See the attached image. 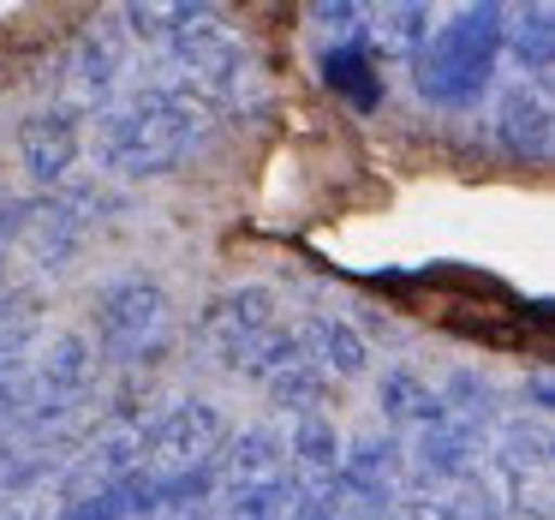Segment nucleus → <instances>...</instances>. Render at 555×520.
Wrapping results in <instances>:
<instances>
[{
    "label": "nucleus",
    "instance_id": "18",
    "mask_svg": "<svg viewBox=\"0 0 555 520\" xmlns=\"http://www.w3.org/2000/svg\"><path fill=\"white\" fill-rule=\"evenodd\" d=\"M120 18H126L132 37L168 49V42H180V37H192V30L216 25V7H192V0H132Z\"/></svg>",
    "mask_w": 555,
    "mask_h": 520
},
{
    "label": "nucleus",
    "instance_id": "13",
    "mask_svg": "<svg viewBox=\"0 0 555 520\" xmlns=\"http://www.w3.org/2000/svg\"><path fill=\"white\" fill-rule=\"evenodd\" d=\"M495 138H502L507 156L519 162H550L555 144V121H550V90L543 85H514L495 102Z\"/></svg>",
    "mask_w": 555,
    "mask_h": 520
},
{
    "label": "nucleus",
    "instance_id": "24",
    "mask_svg": "<svg viewBox=\"0 0 555 520\" xmlns=\"http://www.w3.org/2000/svg\"><path fill=\"white\" fill-rule=\"evenodd\" d=\"M311 18H323L328 30L352 37V30H359V18H364V7H352V0H317V7H311Z\"/></svg>",
    "mask_w": 555,
    "mask_h": 520
},
{
    "label": "nucleus",
    "instance_id": "2",
    "mask_svg": "<svg viewBox=\"0 0 555 520\" xmlns=\"http://www.w3.org/2000/svg\"><path fill=\"white\" fill-rule=\"evenodd\" d=\"M495 54H502V7H466L454 13L418 54V90L436 109H472L490 90Z\"/></svg>",
    "mask_w": 555,
    "mask_h": 520
},
{
    "label": "nucleus",
    "instance_id": "27",
    "mask_svg": "<svg viewBox=\"0 0 555 520\" xmlns=\"http://www.w3.org/2000/svg\"><path fill=\"white\" fill-rule=\"evenodd\" d=\"M144 520H150V515H144Z\"/></svg>",
    "mask_w": 555,
    "mask_h": 520
},
{
    "label": "nucleus",
    "instance_id": "11",
    "mask_svg": "<svg viewBox=\"0 0 555 520\" xmlns=\"http://www.w3.org/2000/svg\"><path fill=\"white\" fill-rule=\"evenodd\" d=\"M502 496L472 472V479H454V484H412V491L395 496L388 520H502Z\"/></svg>",
    "mask_w": 555,
    "mask_h": 520
},
{
    "label": "nucleus",
    "instance_id": "17",
    "mask_svg": "<svg viewBox=\"0 0 555 520\" xmlns=\"http://www.w3.org/2000/svg\"><path fill=\"white\" fill-rule=\"evenodd\" d=\"M495 472H502V484L507 491H526V479H550V431L543 424H526V419H514V424H502L495 431Z\"/></svg>",
    "mask_w": 555,
    "mask_h": 520
},
{
    "label": "nucleus",
    "instance_id": "20",
    "mask_svg": "<svg viewBox=\"0 0 555 520\" xmlns=\"http://www.w3.org/2000/svg\"><path fill=\"white\" fill-rule=\"evenodd\" d=\"M323 78H328V90H335V97H347L352 109H364V114L383 102V73L364 61L359 42H340V49H328V54H323Z\"/></svg>",
    "mask_w": 555,
    "mask_h": 520
},
{
    "label": "nucleus",
    "instance_id": "12",
    "mask_svg": "<svg viewBox=\"0 0 555 520\" xmlns=\"http://www.w3.org/2000/svg\"><path fill=\"white\" fill-rule=\"evenodd\" d=\"M293 479L287 472V443H281L269 424L228 436L216 455V491H269V484Z\"/></svg>",
    "mask_w": 555,
    "mask_h": 520
},
{
    "label": "nucleus",
    "instance_id": "5",
    "mask_svg": "<svg viewBox=\"0 0 555 520\" xmlns=\"http://www.w3.org/2000/svg\"><path fill=\"white\" fill-rule=\"evenodd\" d=\"M233 85H240V42L221 25H204V30H192V37L168 42V49L156 54V78H150V90L197 102L204 114H216L221 102L233 97Z\"/></svg>",
    "mask_w": 555,
    "mask_h": 520
},
{
    "label": "nucleus",
    "instance_id": "26",
    "mask_svg": "<svg viewBox=\"0 0 555 520\" xmlns=\"http://www.w3.org/2000/svg\"><path fill=\"white\" fill-rule=\"evenodd\" d=\"M531 401H538V413H550V407H555V389H550V371H538V377H531Z\"/></svg>",
    "mask_w": 555,
    "mask_h": 520
},
{
    "label": "nucleus",
    "instance_id": "14",
    "mask_svg": "<svg viewBox=\"0 0 555 520\" xmlns=\"http://www.w3.org/2000/svg\"><path fill=\"white\" fill-rule=\"evenodd\" d=\"M293 341H299V359L323 377H364V365H371L364 335L352 324H340V317H328V312H311L293 329Z\"/></svg>",
    "mask_w": 555,
    "mask_h": 520
},
{
    "label": "nucleus",
    "instance_id": "21",
    "mask_svg": "<svg viewBox=\"0 0 555 520\" xmlns=\"http://www.w3.org/2000/svg\"><path fill=\"white\" fill-rule=\"evenodd\" d=\"M263 395L275 401V407H287L293 419H317V413L328 407V377L311 371L305 359H293L287 371H275V377L263 383Z\"/></svg>",
    "mask_w": 555,
    "mask_h": 520
},
{
    "label": "nucleus",
    "instance_id": "7",
    "mask_svg": "<svg viewBox=\"0 0 555 520\" xmlns=\"http://www.w3.org/2000/svg\"><path fill=\"white\" fill-rule=\"evenodd\" d=\"M96 210H102V192H96V186H61V192L42 198V204H25L18 240L37 252V264L61 269L66 257H73L78 245L90 240V228H96Z\"/></svg>",
    "mask_w": 555,
    "mask_h": 520
},
{
    "label": "nucleus",
    "instance_id": "19",
    "mask_svg": "<svg viewBox=\"0 0 555 520\" xmlns=\"http://www.w3.org/2000/svg\"><path fill=\"white\" fill-rule=\"evenodd\" d=\"M502 49L519 61V73H550V61H555V13L543 7V0L514 7V13L502 7Z\"/></svg>",
    "mask_w": 555,
    "mask_h": 520
},
{
    "label": "nucleus",
    "instance_id": "8",
    "mask_svg": "<svg viewBox=\"0 0 555 520\" xmlns=\"http://www.w3.org/2000/svg\"><path fill=\"white\" fill-rule=\"evenodd\" d=\"M126 73V30L120 25H90L85 37H78V49L66 54V114H85V109H102V102L114 97V85H120Z\"/></svg>",
    "mask_w": 555,
    "mask_h": 520
},
{
    "label": "nucleus",
    "instance_id": "4",
    "mask_svg": "<svg viewBox=\"0 0 555 520\" xmlns=\"http://www.w3.org/2000/svg\"><path fill=\"white\" fill-rule=\"evenodd\" d=\"M96 341L90 347L114 365H150L168 353L173 341V300L162 281L150 276H126V281H108L96 293Z\"/></svg>",
    "mask_w": 555,
    "mask_h": 520
},
{
    "label": "nucleus",
    "instance_id": "25",
    "mask_svg": "<svg viewBox=\"0 0 555 520\" xmlns=\"http://www.w3.org/2000/svg\"><path fill=\"white\" fill-rule=\"evenodd\" d=\"M18 221H25V204H18L13 192H0V257H7V245L18 240Z\"/></svg>",
    "mask_w": 555,
    "mask_h": 520
},
{
    "label": "nucleus",
    "instance_id": "3",
    "mask_svg": "<svg viewBox=\"0 0 555 520\" xmlns=\"http://www.w3.org/2000/svg\"><path fill=\"white\" fill-rule=\"evenodd\" d=\"M228 419L209 401H173L168 413L144 424V448H138V479L156 496L209 484L216 491V455L228 443Z\"/></svg>",
    "mask_w": 555,
    "mask_h": 520
},
{
    "label": "nucleus",
    "instance_id": "6",
    "mask_svg": "<svg viewBox=\"0 0 555 520\" xmlns=\"http://www.w3.org/2000/svg\"><path fill=\"white\" fill-rule=\"evenodd\" d=\"M275 324H281L275 293L269 288H233V293H216V300L197 312V347L233 371V365H240Z\"/></svg>",
    "mask_w": 555,
    "mask_h": 520
},
{
    "label": "nucleus",
    "instance_id": "1",
    "mask_svg": "<svg viewBox=\"0 0 555 520\" xmlns=\"http://www.w3.org/2000/svg\"><path fill=\"white\" fill-rule=\"evenodd\" d=\"M209 132V114L197 102H180L168 90H138L132 102L102 114L96 126V156L102 168L126 174V180H156V174H173Z\"/></svg>",
    "mask_w": 555,
    "mask_h": 520
},
{
    "label": "nucleus",
    "instance_id": "16",
    "mask_svg": "<svg viewBox=\"0 0 555 520\" xmlns=\"http://www.w3.org/2000/svg\"><path fill=\"white\" fill-rule=\"evenodd\" d=\"M340 467V436L335 424L317 413V419H293V443H287V472L299 491H323Z\"/></svg>",
    "mask_w": 555,
    "mask_h": 520
},
{
    "label": "nucleus",
    "instance_id": "22",
    "mask_svg": "<svg viewBox=\"0 0 555 520\" xmlns=\"http://www.w3.org/2000/svg\"><path fill=\"white\" fill-rule=\"evenodd\" d=\"M383 413L395 424H412V431H418V424L436 419V389L424 383L418 371H406V365H400V371L383 377Z\"/></svg>",
    "mask_w": 555,
    "mask_h": 520
},
{
    "label": "nucleus",
    "instance_id": "15",
    "mask_svg": "<svg viewBox=\"0 0 555 520\" xmlns=\"http://www.w3.org/2000/svg\"><path fill=\"white\" fill-rule=\"evenodd\" d=\"M424 42H430V7L418 0H395L383 13H371L364 25V61H418Z\"/></svg>",
    "mask_w": 555,
    "mask_h": 520
},
{
    "label": "nucleus",
    "instance_id": "23",
    "mask_svg": "<svg viewBox=\"0 0 555 520\" xmlns=\"http://www.w3.org/2000/svg\"><path fill=\"white\" fill-rule=\"evenodd\" d=\"M293 359H299V341H293V329H287V324H275V329H269V335L257 341L251 353H245L240 365H233V371H240V377H251V383H269V377H275V371H287Z\"/></svg>",
    "mask_w": 555,
    "mask_h": 520
},
{
    "label": "nucleus",
    "instance_id": "9",
    "mask_svg": "<svg viewBox=\"0 0 555 520\" xmlns=\"http://www.w3.org/2000/svg\"><path fill=\"white\" fill-rule=\"evenodd\" d=\"M335 479L388 515L395 496H400V479H406V448H400V436H388V431H364V436H352V443L340 448Z\"/></svg>",
    "mask_w": 555,
    "mask_h": 520
},
{
    "label": "nucleus",
    "instance_id": "10",
    "mask_svg": "<svg viewBox=\"0 0 555 520\" xmlns=\"http://www.w3.org/2000/svg\"><path fill=\"white\" fill-rule=\"evenodd\" d=\"M78 150H85V132L66 109H37L18 121V162L37 186H61L73 174Z\"/></svg>",
    "mask_w": 555,
    "mask_h": 520
}]
</instances>
